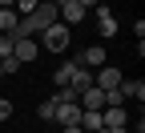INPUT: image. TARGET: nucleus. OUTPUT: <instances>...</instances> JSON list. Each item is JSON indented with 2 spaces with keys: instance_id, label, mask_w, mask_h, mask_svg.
I'll use <instances>...</instances> for the list:
<instances>
[{
  "instance_id": "obj_1",
  "label": "nucleus",
  "mask_w": 145,
  "mask_h": 133,
  "mask_svg": "<svg viewBox=\"0 0 145 133\" xmlns=\"http://www.w3.org/2000/svg\"><path fill=\"white\" fill-rule=\"evenodd\" d=\"M40 36H44V48H48V52H65V48H69V36H72V28L57 20V24H48Z\"/></svg>"
},
{
  "instance_id": "obj_2",
  "label": "nucleus",
  "mask_w": 145,
  "mask_h": 133,
  "mask_svg": "<svg viewBox=\"0 0 145 133\" xmlns=\"http://www.w3.org/2000/svg\"><path fill=\"white\" fill-rule=\"evenodd\" d=\"M36 52H40V48H36L32 36H12V61H16V65H32Z\"/></svg>"
},
{
  "instance_id": "obj_3",
  "label": "nucleus",
  "mask_w": 145,
  "mask_h": 133,
  "mask_svg": "<svg viewBox=\"0 0 145 133\" xmlns=\"http://www.w3.org/2000/svg\"><path fill=\"white\" fill-rule=\"evenodd\" d=\"M52 121H57L61 129L81 125V105H77V101H57V113H52Z\"/></svg>"
},
{
  "instance_id": "obj_4",
  "label": "nucleus",
  "mask_w": 145,
  "mask_h": 133,
  "mask_svg": "<svg viewBox=\"0 0 145 133\" xmlns=\"http://www.w3.org/2000/svg\"><path fill=\"white\" fill-rule=\"evenodd\" d=\"M101 129H129V113H125V105L101 109Z\"/></svg>"
},
{
  "instance_id": "obj_5",
  "label": "nucleus",
  "mask_w": 145,
  "mask_h": 133,
  "mask_svg": "<svg viewBox=\"0 0 145 133\" xmlns=\"http://www.w3.org/2000/svg\"><path fill=\"white\" fill-rule=\"evenodd\" d=\"M125 77H121V69H109V65H101L97 69V77H93V85L101 89V93H109V89H117Z\"/></svg>"
},
{
  "instance_id": "obj_6",
  "label": "nucleus",
  "mask_w": 145,
  "mask_h": 133,
  "mask_svg": "<svg viewBox=\"0 0 145 133\" xmlns=\"http://www.w3.org/2000/svg\"><path fill=\"white\" fill-rule=\"evenodd\" d=\"M57 12H61V24H69V28H72V24H81L85 16H89V8H85V4H77V0H69V4H61Z\"/></svg>"
},
{
  "instance_id": "obj_7",
  "label": "nucleus",
  "mask_w": 145,
  "mask_h": 133,
  "mask_svg": "<svg viewBox=\"0 0 145 133\" xmlns=\"http://www.w3.org/2000/svg\"><path fill=\"white\" fill-rule=\"evenodd\" d=\"M69 89H72V93H85V89H93V73H89L85 65H77V61H72V77H69Z\"/></svg>"
},
{
  "instance_id": "obj_8",
  "label": "nucleus",
  "mask_w": 145,
  "mask_h": 133,
  "mask_svg": "<svg viewBox=\"0 0 145 133\" xmlns=\"http://www.w3.org/2000/svg\"><path fill=\"white\" fill-rule=\"evenodd\" d=\"M77 105L81 109H105V93L93 85V89H85V93H77Z\"/></svg>"
},
{
  "instance_id": "obj_9",
  "label": "nucleus",
  "mask_w": 145,
  "mask_h": 133,
  "mask_svg": "<svg viewBox=\"0 0 145 133\" xmlns=\"http://www.w3.org/2000/svg\"><path fill=\"white\" fill-rule=\"evenodd\" d=\"M97 28H101V36H117V16L105 4H97Z\"/></svg>"
},
{
  "instance_id": "obj_10",
  "label": "nucleus",
  "mask_w": 145,
  "mask_h": 133,
  "mask_svg": "<svg viewBox=\"0 0 145 133\" xmlns=\"http://www.w3.org/2000/svg\"><path fill=\"white\" fill-rule=\"evenodd\" d=\"M81 65H85V69H101V65H105V45H89V48L81 52Z\"/></svg>"
},
{
  "instance_id": "obj_11",
  "label": "nucleus",
  "mask_w": 145,
  "mask_h": 133,
  "mask_svg": "<svg viewBox=\"0 0 145 133\" xmlns=\"http://www.w3.org/2000/svg\"><path fill=\"white\" fill-rule=\"evenodd\" d=\"M16 24H20V16H16L12 8H0V32H8V36H12Z\"/></svg>"
},
{
  "instance_id": "obj_12",
  "label": "nucleus",
  "mask_w": 145,
  "mask_h": 133,
  "mask_svg": "<svg viewBox=\"0 0 145 133\" xmlns=\"http://www.w3.org/2000/svg\"><path fill=\"white\" fill-rule=\"evenodd\" d=\"M36 4H40V0H12V12H16V16H32Z\"/></svg>"
},
{
  "instance_id": "obj_13",
  "label": "nucleus",
  "mask_w": 145,
  "mask_h": 133,
  "mask_svg": "<svg viewBox=\"0 0 145 133\" xmlns=\"http://www.w3.org/2000/svg\"><path fill=\"white\" fill-rule=\"evenodd\" d=\"M52 113H57V101H40V105H36V117H40V121H52Z\"/></svg>"
},
{
  "instance_id": "obj_14",
  "label": "nucleus",
  "mask_w": 145,
  "mask_h": 133,
  "mask_svg": "<svg viewBox=\"0 0 145 133\" xmlns=\"http://www.w3.org/2000/svg\"><path fill=\"white\" fill-rule=\"evenodd\" d=\"M8 56H12V36L4 32V36H0V61H8Z\"/></svg>"
},
{
  "instance_id": "obj_15",
  "label": "nucleus",
  "mask_w": 145,
  "mask_h": 133,
  "mask_svg": "<svg viewBox=\"0 0 145 133\" xmlns=\"http://www.w3.org/2000/svg\"><path fill=\"white\" fill-rule=\"evenodd\" d=\"M109 105H125V97H121V89H109V93H105V109H109Z\"/></svg>"
},
{
  "instance_id": "obj_16",
  "label": "nucleus",
  "mask_w": 145,
  "mask_h": 133,
  "mask_svg": "<svg viewBox=\"0 0 145 133\" xmlns=\"http://www.w3.org/2000/svg\"><path fill=\"white\" fill-rule=\"evenodd\" d=\"M12 117V101H0V121H8Z\"/></svg>"
},
{
  "instance_id": "obj_17",
  "label": "nucleus",
  "mask_w": 145,
  "mask_h": 133,
  "mask_svg": "<svg viewBox=\"0 0 145 133\" xmlns=\"http://www.w3.org/2000/svg\"><path fill=\"white\" fill-rule=\"evenodd\" d=\"M77 4H85V8H97V4H101V0H77Z\"/></svg>"
},
{
  "instance_id": "obj_18",
  "label": "nucleus",
  "mask_w": 145,
  "mask_h": 133,
  "mask_svg": "<svg viewBox=\"0 0 145 133\" xmlns=\"http://www.w3.org/2000/svg\"><path fill=\"white\" fill-rule=\"evenodd\" d=\"M101 133H129V129H101Z\"/></svg>"
},
{
  "instance_id": "obj_19",
  "label": "nucleus",
  "mask_w": 145,
  "mask_h": 133,
  "mask_svg": "<svg viewBox=\"0 0 145 133\" xmlns=\"http://www.w3.org/2000/svg\"><path fill=\"white\" fill-rule=\"evenodd\" d=\"M0 8H12V0H0Z\"/></svg>"
},
{
  "instance_id": "obj_20",
  "label": "nucleus",
  "mask_w": 145,
  "mask_h": 133,
  "mask_svg": "<svg viewBox=\"0 0 145 133\" xmlns=\"http://www.w3.org/2000/svg\"><path fill=\"white\" fill-rule=\"evenodd\" d=\"M0 77H8V73H4V61H0Z\"/></svg>"
},
{
  "instance_id": "obj_21",
  "label": "nucleus",
  "mask_w": 145,
  "mask_h": 133,
  "mask_svg": "<svg viewBox=\"0 0 145 133\" xmlns=\"http://www.w3.org/2000/svg\"><path fill=\"white\" fill-rule=\"evenodd\" d=\"M81 133H89V129H81Z\"/></svg>"
}]
</instances>
